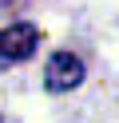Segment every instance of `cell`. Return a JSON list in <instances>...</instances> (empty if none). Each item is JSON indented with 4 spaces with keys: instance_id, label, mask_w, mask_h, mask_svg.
I'll return each instance as SVG.
<instances>
[{
    "instance_id": "cell-1",
    "label": "cell",
    "mask_w": 119,
    "mask_h": 123,
    "mask_svg": "<svg viewBox=\"0 0 119 123\" xmlns=\"http://www.w3.org/2000/svg\"><path fill=\"white\" fill-rule=\"evenodd\" d=\"M40 48V28L36 24H8L0 28V64H20Z\"/></svg>"
},
{
    "instance_id": "cell-2",
    "label": "cell",
    "mask_w": 119,
    "mask_h": 123,
    "mask_svg": "<svg viewBox=\"0 0 119 123\" xmlns=\"http://www.w3.org/2000/svg\"><path fill=\"white\" fill-rule=\"evenodd\" d=\"M83 83V64H79V56H71V52H56L52 60H48L44 68V87L48 91H71Z\"/></svg>"
},
{
    "instance_id": "cell-3",
    "label": "cell",
    "mask_w": 119,
    "mask_h": 123,
    "mask_svg": "<svg viewBox=\"0 0 119 123\" xmlns=\"http://www.w3.org/2000/svg\"><path fill=\"white\" fill-rule=\"evenodd\" d=\"M4 4H12V0H0V8H4Z\"/></svg>"
},
{
    "instance_id": "cell-4",
    "label": "cell",
    "mask_w": 119,
    "mask_h": 123,
    "mask_svg": "<svg viewBox=\"0 0 119 123\" xmlns=\"http://www.w3.org/2000/svg\"><path fill=\"white\" fill-rule=\"evenodd\" d=\"M0 123H4V115H0Z\"/></svg>"
}]
</instances>
